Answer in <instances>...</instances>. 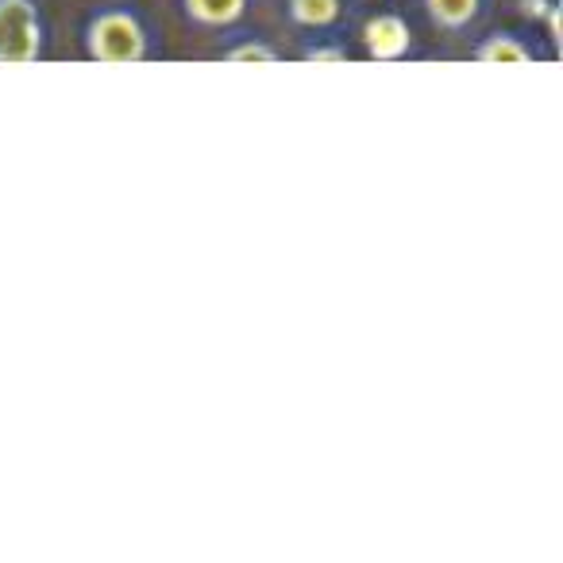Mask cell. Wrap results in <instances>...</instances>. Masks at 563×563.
<instances>
[{
    "mask_svg": "<svg viewBox=\"0 0 563 563\" xmlns=\"http://www.w3.org/2000/svg\"><path fill=\"white\" fill-rule=\"evenodd\" d=\"M40 55V27H35L27 0H0V63H32Z\"/></svg>",
    "mask_w": 563,
    "mask_h": 563,
    "instance_id": "obj_1",
    "label": "cell"
},
{
    "mask_svg": "<svg viewBox=\"0 0 563 563\" xmlns=\"http://www.w3.org/2000/svg\"><path fill=\"white\" fill-rule=\"evenodd\" d=\"M189 9H194V16L209 20V24H228V20L240 16L243 0H189Z\"/></svg>",
    "mask_w": 563,
    "mask_h": 563,
    "instance_id": "obj_4",
    "label": "cell"
},
{
    "mask_svg": "<svg viewBox=\"0 0 563 563\" xmlns=\"http://www.w3.org/2000/svg\"><path fill=\"white\" fill-rule=\"evenodd\" d=\"M432 12H437V20H444V24H463V20L475 16V4L478 0H429Z\"/></svg>",
    "mask_w": 563,
    "mask_h": 563,
    "instance_id": "obj_6",
    "label": "cell"
},
{
    "mask_svg": "<svg viewBox=\"0 0 563 563\" xmlns=\"http://www.w3.org/2000/svg\"><path fill=\"white\" fill-rule=\"evenodd\" d=\"M93 55L104 63H132L143 55V35L132 20L124 16H109L93 27Z\"/></svg>",
    "mask_w": 563,
    "mask_h": 563,
    "instance_id": "obj_2",
    "label": "cell"
},
{
    "mask_svg": "<svg viewBox=\"0 0 563 563\" xmlns=\"http://www.w3.org/2000/svg\"><path fill=\"white\" fill-rule=\"evenodd\" d=\"M235 58H271V51H235Z\"/></svg>",
    "mask_w": 563,
    "mask_h": 563,
    "instance_id": "obj_8",
    "label": "cell"
},
{
    "mask_svg": "<svg viewBox=\"0 0 563 563\" xmlns=\"http://www.w3.org/2000/svg\"><path fill=\"white\" fill-rule=\"evenodd\" d=\"M483 58H490V63H525V51L514 47V43H490L483 51Z\"/></svg>",
    "mask_w": 563,
    "mask_h": 563,
    "instance_id": "obj_7",
    "label": "cell"
},
{
    "mask_svg": "<svg viewBox=\"0 0 563 563\" xmlns=\"http://www.w3.org/2000/svg\"><path fill=\"white\" fill-rule=\"evenodd\" d=\"M294 16L301 24H329L336 16V0H294Z\"/></svg>",
    "mask_w": 563,
    "mask_h": 563,
    "instance_id": "obj_5",
    "label": "cell"
},
{
    "mask_svg": "<svg viewBox=\"0 0 563 563\" xmlns=\"http://www.w3.org/2000/svg\"><path fill=\"white\" fill-rule=\"evenodd\" d=\"M367 40H371V51H375L378 58H394L406 51L409 43V32L401 20H375V24L367 27Z\"/></svg>",
    "mask_w": 563,
    "mask_h": 563,
    "instance_id": "obj_3",
    "label": "cell"
}]
</instances>
